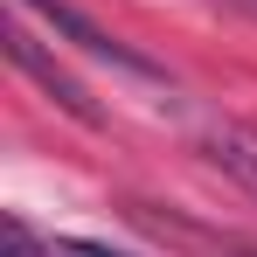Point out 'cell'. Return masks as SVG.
<instances>
[{
	"label": "cell",
	"instance_id": "cell-1",
	"mask_svg": "<svg viewBox=\"0 0 257 257\" xmlns=\"http://www.w3.org/2000/svg\"><path fill=\"white\" fill-rule=\"evenodd\" d=\"M21 14H35L42 28H56V35H70V42L84 49V56H97V63H111V70H125V77H139V84H167V70L160 63H146L139 49H125L118 35H104L90 14H77L70 0H14Z\"/></svg>",
	"mask_w": 257,
	"mask_h": 257
},
{
	"label": "cell",
	"instance_id": "cell-2",
	"mask_svg": "<svg viewBox=\"0 0 257 257\" xmlns=\"http://www.w3.org/2000/svg\"><path fill=\"white\" fill-rule=\"evenodd\" d=\"M7 56H14V70H21V77H35V84H42L49 97L70 111V118H84V125H97V118H104V111L90 104V90L77 84V77H70L56 56H42V42L28 35V21H7Z\"/></svg>",
	"mask_w": 257,
	"mask_h": 257
},
{
	"label": "cell",
	"instance_id": "cell-3",
	"mask_svg": "<svg viewBox=\"0 0 257 257\" xmlns=\"http://www.w3.org/2000/svg\"><path fill=\"white\" fill-rule=\"evenodd\" d=\"M202 160L222 167L243 195H257V125H236V118L209 125V132H202Z\"/></svg>",
	"mask_w": 257,
	"mask_h": 257
},
{
	"label": "cell",
	"instance_id": "cell-4",
	"mask_svg": "<svg viewBox=\"0 0 257 257\" xmlns=\"http://www.w3.org/2000/svg\"><path fill=\"white\" fill-rule=\"evenodd\" d=\"M49 257H125V250H111V243H90V236H56V243H49Z\"/></svg>",
	"mask_w": 257,
	"mask_h": 257
},
{
	"label": "cell",
	"instance_id": "cell-5",
	"mask_svg": "<svg viewBox=\"0 0 257 257\" xmlns=\"http://www.w3.org/2000/svg\"><path fill=\"white\" fill-rule=\"evenodd\" d=\"M7 257H35V236H28V222H7Z\"/></svg>",
	"mask_w": 257,
	"mask_h": 257
}]
</instances>
